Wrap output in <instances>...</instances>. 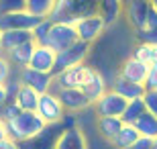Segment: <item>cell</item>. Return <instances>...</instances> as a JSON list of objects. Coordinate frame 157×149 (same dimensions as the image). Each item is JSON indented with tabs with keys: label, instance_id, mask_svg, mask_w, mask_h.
<instances>
[{
	"label": "cell",
	"instance_id": "44",
	"mask_svg": "<svg viewBox=\"0 0 157 149\" xmlns=\"http://www.w3.org/2000/svg\"><path fill=\"white\" fill-rule=\"evenodd\" d=\"M0 123H2V119H0Z\"/></svg>",
	"mask_w": 157,
	"mask_h": 149
},
{
	"label": "cell",
	"instance_id": "31",
	"mask_svg": "<svg viewBox=\"0 0 157 149\" xmlns=\"http://www.w3.org/2000/svg\"><path fill=\"white\" fill-rule=\"evenodd\" d=\"M21 112H23V110L18 108V104L14 102V100H10V102H6L4 106L0 108V119H2V123H8V120L17 119Z\"/></svg>",
	"mask_w": 157,
	"mask_h": 149
},
{
	"label": "cell",
	"instance_id": "21",
	"mask_svg": "<svg viewBox=\"0 0 157 149\" xmlns=\"http://www.w3.org/2000/svg\"><path fill=\"white\" fill-rule=\"evenodd\" d=\"M39 98H41L39 92H35L29 86H21L17 96H14V102L18 104V108L23 112H35L37 106H39Z\"/></svg>",
	"mask_w": 157,
	"mask_h": 149
},
{
	"label": "cell",
	"instance_id": "29",
	"mask_svg": "<svg viewBox=\"0 0 157 149\" xmlns=\"http://www.w3.org/2000/svg\"><path fill=\"white\" fill-rule=\"evenodd\" d=\"M51 25H53V21L47 17V18H43V21L37 25L35 29H33V37H35L37 45H43V43H45L47 35H49V29H51Z\"/></svg>",
	"mask_w": 157,
	"mask_h": 149
},
{
	"label": "cell",
	"instance_id": "39",
	"mask_svg": "<svg viewBox=\"0 0 157 149\" xmlns=\"http://www.w3.org/2000/svg\"><path fill=\"white\" fill-rule=\"evenodd\" d=\"M6 102H10V96H8L6 84H0V108H2V106H4Z\"/></svg>",
	"mask_w": 157,
	"mask_h": 149
},
{
	"label": "cell",
	"instance_id": "4",
	"mask_svg": "<svg viewBox=\"0 0 157 149\" xmlns=\"http://www.w3.org/2000/svg\"><path fill=\"white\" fill-rule=\"evenodd\" d=\"M94 74H96L94 68L82 63V65H76V68L63 69L59 74H53V80H55V84H59L61 90H65V88H82L92 80Z\"/></svg>",
	"mask_w": 157,
	"mask_h": 149
},
{
	"label": "cell",
	"instance_id": "15",
	"mask_svg": "<svg viewBox=\"0 0 157 149\" xmlns=\"http://www.w3.org/2000/svg\"><path fill=\"white\" fill-rule=\"evenodd\" d=\"M151 8V0H128L124 6L128 23L135 27V31H143L145 29V21H147V12Z\"/></svg>",
	"mask_w": 157,
	"mask_h": 149
},
{
	"label": "cell",
	"instance_id": "38",
	"mask_svg": "<svg viewBox=\"0 0 157 149\" xmlns=\"http://www.w3.org/2000/svg\"><path fill=\"white\" fill-rule=\"evenodd\" d=\"M0 149H21V145L17 143V141H12L10 137H6L0 141Z\"/></svg>",
	"mask_w": 157,
	"mask_h": 149
},
{
	"label": "cell",
	"instance_id": "34",
	"mask_svg": "<svg viewBox=\"0 0 157 149\" xmlns=\"http://www.w3.org/2000/svg\"><path fill=\"white\" fill-rule=\"evenodd\" d=\"M137 37H139V43H149V45H157V29H143L137 31Z\"/></svg>",
	"mask_w": 157,
	"mask_h": 149
},
{
	"label": "cell",
	"instance_id": "12",
	"mask_svg": "<svg viewBox=\"0 0 157 149\" xmlns=\"http://www.w3.org/2000/svg\"><path fill=\"white\" fill-rule=\"evenodd\" d=\"M57 98L61 100L65 112H70V115H78V112L92 106V102L86 98V94L80 88H65V90H61L57 94Z\"/></svg>",
	"mask_w": 157,
	"mask_h": 149
},
{
	"label": "cell",
	"instance_id": "27",
	"mask_svg": "<svg viewBox=\"0 0 157 149\" xmlns=\"http://www.w3.org/2000/svg\"><path fill=\"white\" fill-rule=\"evenodd\" d=\"M53 6H55V0H27V10L43 18L51 14Z\"/></svg>",
	"mask_w": 157,
	"mask_h": 149
},
{
	"label": "cell",
	"instance_id": "20",
	"mask_svg": "<svg viewBox=\"0 0 157 149\" xmlns=\"http://www.w3.org/2000/svg\"><path fill=\"white\" fill-rule=\"evenodd\" d=\"M82 92H84V94H86V98L88 100H90V102H92V106L96 102H98L100 98L104 96L106 92H108V82H106V78L102 74H100L98 69H96V74H94V78L90 82H88L86 86H82L80 88Z\"/></svg>",
	"mask_w": 157,
	"mask_h": 149
},
{
	"label": "cell",
	"instance_id": "8",
	"mask_svg": "<svg viewBox=\"0 0 157 149\" xmlns=\"http://www.w3.org/2000/svg\"><path fill=\"white\" fill-rule=\"evenodd\" d=\"M88 53H90V45L84 43V41H78L76 45H71L70 49L57 53V61H55V69H53V74H59V72H63V69L82 65V63L86 61Z\"/></svg>",
	"mask_w": 157,
	"mask_h": 149
},
{
	"label": "cell",
	"instance_id": "11",
	"mask_svg": "<svg viewBox=\"0 0 157 149\" xmlns=\"http://www.w3.org/2000/svg\"><path fill=\"white\" fill-rule=\"evenodd\" d=\"M106 21L100 14H94V17H88V18H82L76 23V31H78V37L80 41L88 43V45H92L94 41L98 39L100 35L106 31Z\"/></svg>",
	"mask_w": 157,
	"mask_h": 149
},
{
	"label": "cell",
	"instance_id": "6",
	"mask_svg": "<svg viewBox=\"0 0 157 149\" xmlns=\"http://www.w3.org/2000/svg\"><path fill=\"white\" fill-rule=\"evenodd\" d=\"M37 112H39V116L45 120L47 125H57V123H61V120L65 119V115H67L65 108H63V104H61V100H59L55 94H51V92L41 94Z\"/></svg>",
	"mask_w": 157,
	"mask_h": 149
},
{
	"label": "cell",
	"instance_id": "30",
	"mask_svg": "<svg viewBox=\"0 0 157 149\" xmlns=\"http://www.w3.org/2000/svg\"><path fill=\"white\" fill-rule=\"evenodd\" d=\"M27 10V0H0V14Z\"/></svg>",
	"mask_w": 157,
	"mask_h": 149
},
{
	"label": "cell",
	"instance_id": "43",
	"mask_svg": "<svg viewBox=\"0 0 157 149\" xmlns=\"http://www.w3.org/2000/svg\"><path fill=\"white\" fill-rule=\"evenodd\" d=\"M153 145H155V149H157V139H153Z\"/></svg>",
	"mask_w": 157,
	"mask_h": 149
},
{
	"label": "cell",
	"instance_id": "9",
	"mask_svg": "<svg viewBox=\"0 0 157 149\" xmlns=\"http://www.w3.org/2000/svg\"><path fill=\"white\" fill-rule=\"evenodd\" d=\"M127 106H128L127 98H122L114 90H108L98 102L94 104V112H96V116H121L122 119Z\"/></svg>",
	"mask_w": 157,
	"mask_h": 149
},
{
	"label": "cell",
	"instance_id": "22",
	"mask_svg": "<svg viewBox=\"0 0 157 149\" xmlns=\"http://www.w3.org/2000/svg\"><path fill=\"white\" fill-rule=\"evenodd\" d=\"M29 41H35L33 31H4L2 33V53L10 51L23 43H29Z\"/></svg>",
	"mask_w": 157,
	"mask_h": 149
},
{
	"label": "cell",
	"instance_id": "36",
	"mask_svg": "<svg viewBox=\"0 0 157 149\" xmlns=\"http://www.w3.org/2000/svg\"><path fill=\"white\" fill-rule=\"evenodd\" d=\"M145 29H147V31H149V29H157V10L153 8V4H151V8H149V12H147Z\"/></svg>",
	"mask_w": 157,
	"mask_h": 149
},
{
	"label": "cell",
	"instance_id": "32",
	"mask_svg": "<svg viewBox=\"0 0 157 149\" xmlns=\"http://www.w3.org/2000/svg\"><path fill=\"white\" fill-rule=\"evenodd\" d=\"M12 65H10V61L6 59V55L4 53H0V84H6V82L12 78Z\"/></svg>",
	"mask_w": 157,
	"mask_h": 149
},
{
	"label": "cell",
	"instance_id": "16",
	"mask_svg": "<svg viewBox=\"0 0 157 149\" xmlns=\"http://www.w3.org/2000/svg\"><path fill=\"white\" fill-rule=\"evenodd\" d=\"M55 149H88V139L86 133L80 127H70L61 133Z\"/></svg>",
	"mask_w": 157,
	"mask_h": 149
},
{
	"label": "cell",
	"instance_id": "10",
	"mask_svg": "<svg viewBox=\"0 0 157 149\" xmlns=\"http://www.w3.org/2000/svg\"><path fill=\"white\" fill-rule=\"evenodd\" d=\"M17 78H18V84L21 86H29L35 92H39V94L49 92V88L53 84V74L37 72V69H31V68H21Z\"/></svg>",
	"mask_w": 157,
	"mask_h": 149
},
{
	"label": "cell",
	"instance_id": "5",
	"mask_svg": "<svg viewBox=\"0 0 157 149\" xmlns=\"http://www.w3.org/2000/svg\"><path fill=\"white\" fill-rule=\"evenodd\" d=\"M41 21H43V17H37L29 10L6 12V14H0V33H4V31H33Z\"/></svg>",
	"mask_w": 157,
	"mask_h": 149
},
{
	"label": "cell",
	"instance_id": "1",
	"mask_svg": "<svg viewBox=\"0 0 157 149\" xmlns=\"http://www.w3.org/2000/svg\"><path fill=\"white\" fill-rule=\"evenodd\" d=\"M94 14H100V0H55L49 18L53 23L76 25L78 21Z\"/></svg>",
	"mask_w": 157,
	"mask_h": 149
},
{
	"label": "cell",
	"instance_id": "19",
	"mask_svg": "<svg viewBox=\"0 0 157 149\" xmlns=\"http://www.w3.org/2000/svg\"><path fill=\"white\" fill-rule=\"evenodd\" d=\"M122 127H124V123H122L121 116H98L96 119V129H98L100 137L110 141V143L117 139Z\"/></svg>",
	"mask_w": 157,
	"mask_h": 149
},
{
	"label": "cell",
	"instance_id": "41",
	"mask_svg": "<svg viewBox=\"0 0 157 149\" xmlns=\"http://www.w3.org/2000/svg\"><path fill=\"white\" fill-rule=\"evenodd\" d=\"M153 63H157V45H153ZM151 63V65H153Z\"/></svg>",
	"mask_w": 157,
	"mask_h": 149
},
{
	"label": "cell",
	"instance_id": "26",
	"mask_svg": "<svg viewBox=\"0 0 157 149\" xmlns=\"http://www.w3.org/2000/svg\"><path fill=\"white\" fill-rule=\"evenodd\" d=\"M147 108H145V102H143V98H139V100H131L127 106V110H124V115H122V123L124 125H135V120L139 119L141 115H145Z\"/></svg>",
	"mask_w": 157,
	"mask_h": 149
},
{
	"label": "cell",
	"instance_id": "28",
	"mask_svg": "<svg viewBox=\"0 0 157 149\" xmlns=\"http://www.w3.org/2000/svg\"><path fill=\"white\" fill-rule=\"evenodd\" d=\"M133 57L147 63V65H151L153 63V45H149V43H137L133 49Z\"/></svg>",
	"mask_w": 157,
	"mask_h": 149
},
{
	"label": "cell",
	"instance_id": "14",
	"mask_svg": "<svg viewBox=\"0 0 157 149\" xmlns=\"http://www.w3.org/2000/svg\"><path fill=\"white\" fill-rule=\"evenodd\" d=\"M55 61H57V53L53 51L51 47L37 45L35 51H33V57H31V63L27 68L37 69V72H45V74H53Z\"/></svg>",
	"mask_w": 157,
	"mask_h": 149
},
{
	"label": "cell",
	"instance_id": "42",
	"mask_svg": "<svg viewBox=\"0 0 157 149\" xmlns=\"http://www.w3.org/2000/svg\"><path fill=\"white\" fill-rule=\"evenodd\" d=\"M151 4H153V8L157 10V0H151Z\"/></svg>",
	"mask_w": 157,
	"mask_h": 149
},
{
	"label": "cell",
	"instance_id": "35",
	"mask_svg": "<svg viewBox=\"0 0 157 149\" xmlns=\"http://www.w3.org/2000/svg\"><path fill=\"white\" fill-rule=\"evenodd\" d=\"M145 90H157V63H153L149 68V74H147L145 80Z\"/></svg>",
	"mask_w": 157,
	"mask_h": 149
},
{
	"label": "cell",
	"instance_id": "23",
	"mask_svg": "<svg viewBox=\"0 0 157 149\" xmlns=\"http://www.w3.org/2000/svg\"><path fill=\"white\" fill-rule=\"evenodd\" d=\"M124 10V2L122 0H100V17L106 21V25H112L118 21Z\"/></svg>",
	"mask_w": 157,
	"mask_h": 149
},
{
	"label": "cell",
	"instance_id": "2",
	"mask_svg": "<svg viewBox=\"0 0 157 149\" xmlns=\"http://www.w3.org/2000/svg\"><path fill=\"white\" fill-rule=\"evenodd\" d=\"M6 133L12 141H17L18 145L29 141V139L37 137L39 133H43L47 129V123L39 116V112H21L17 119L4 123Z\"/></svg>",
	"mask_w": 157,
	"mask_h": 149
},
{
	"label": "cell",
	"instance_id": "18",
	"mask_svg": "<svg viewBox=\"0 0 157 149\" xmlns=\"http://www.w3.org/2000/svg\"><path fill=\"white\" fill-rule=\"evenodd\" d=\"M37 47V41H29V43H23V45L14 47V49H10V51H6V59L10 61L12 68H27L31 63V57H33V51H35Z\"/></svg>",
	"mask_w": 157,
	"mask_h": 149
},
{
	"label": "cell",
	"instance_id": "37",
	"mask_svg": "<svg viewBox=\"0 0 157 149\" xmlns=\"http://www.w3.org/2000/svg\"><path fill=\"white\" fill-rule=\"evenodd\" d=\"M128 149H155V145H153V139H147V137H141L139 141L135 145H131Z\"/></svg>",
	"mask_w": 157,
	"mask_h": 149
},
{
	"label": "cell",
	"instance_id": "7",
	"mask_svg": "<svg viewBox=\"0 0 157 149\" xmlns=\"http://www.w3.org/2000/svg\"><path fill=\"white\" fill-rule=\"evenodd\" d=\"M65 129H70L65 125V120H61L57 125H47V129L43 133H39L37 137L21 143V149H55V145H57L59 137Z\"/></svg>",
	"mask_w": 157,
	"mask_h": 149
},
{
	"label": "cell",
	"instance_id": "24",
	"mask_svg": "<svg viewBox=\"0 0 157 149\" xmlns=\"http://www.w3.org/2000/svg\"><path fill=\"white\" fill-rule=\"evenodd\" d=\"M135 129L139 131L141 137L157 139V116L151 115V112H145V115H141L139 119L135 120Z\"/></svg>",
	"mask_w": 157,
	"mask_h": 149
},
{
	"label": "cell",
	"instance_id": "13",
	"mask_svg": "<svg viewBox=\"0 0 157 149\" xmlns=\"http://www.w3.org/2000/svg\"><path fill=\"white\" fill-rule=\"evenodd\" d=\"M149 68H151V65H147V63L139 61V59H135L133 55H131V57H127L122 61V65L118 68V76L124 78V80H128V82H135V84H143V86H145Z\"/></svg>",
	"mask_w": 157,
	"mask_h": 149
},
{
	"label": "cell",
	"instance_id": "3",
	"mask_svg": "<svg viewBox=\"0 0 157 149\" xmlns=\"http://www.w3.org/2000/svg\"><path fill=\"white\" fill-rule=\"evenodd\" d=\"M78 41H80V37H78L76 25H70V23H53L43 45L51 47L55 53H61V51H65V49H70L71 45H76Z\"/></svg>",
	"mask_w": 157,
	"mask_h": 149
},
{
	"label": "cell",
	"instance_id": "40",
	"mask_svg": "<svg viewBox=\"0 0 157 149\" xmlns=\"http://www.w3.org/2000/svg\"><path fill=\"white\" fill-rule=\"evenodd\" d=\"M8 137V133H6V127H4V123H0V141L2 139H6Z\"/></svg>",
	"mask_w": 157,
	"mask_h": 149
},
{
	"label": "cell",
	"instance_id": "17",
	"mask_svg": "<svg viewBox=\"0 0 157 149\" xmlns=\"http://www.w3.org/2000/svg\"><path fill=\"white\" fill-rule=\"evenodd\" d=\"M110 90H114L117 94H121L122 98H127L128 102L131 100H139V98L145 96V86L143 84H135V82H128L124 80V78H121V76L117 74V78H114V82L110 84Z\"/></svg>",
	"mask_w": 157,
	"mask_h": 149
},
{
	"label": "cell",
	"instance_id": "25",
	"mask_svg": "<svg viewBox=\"0 0 157 149\" xmlns=\"http://www.w3.org/2000/svg\"><path fill=\"white\" fill-rule=\"evenodd\" d=\"M139 139H141V135L135 129V125H124L121 129V133L117 135V139L112 141V145H114V149H128L131 145L137 143Z\"/></svg>",
	"mask_w": 157,
	"mask_h": 149
},
{
	"label": "cell",
	"instance_id": "33",
	"mask_svg": "<svg viewBox=\"0 0 157 149\" xmlns=\"http://www.w3.org/2000/svg\"><path fill=\"white\" fill-rule=\"evenodd\" d=\"M143 102H145L147 112L157 116V90H147L145 96H143Z\"/></svg>",
	"mask_w": 157,
	"mask_h": 149
}]
</instances>
